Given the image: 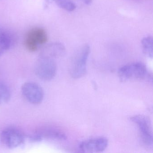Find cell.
<instances>
[{
  "mask_svg": "<svg viewBox=\"0 0 153 153\" xmlns=\"http://www.w3.org/2000/svg\"><path fill=\"white\" fill-rule=\"evenodd\" d=\"M118 74L121 82L143 80L146 79H149L151 78L146 65L139 62H133L123 66L119 69Z\"/></svg>",
  "mask_w": 153,
  "mask_h": 153,
  "instance_id": "cell-1",
  "label": "cell"
},
{
  "mask_svg": "<svg viewBox=\"0 0 153 153\" xmlns=\"http://www.w3.org/2000/svg\"><path fill=\"white\" fill-rule=\"evenodd\" d=\"M90 51L89 45H85L75 53L70 69L71 75L73 78H80L85 75L88 59Z\"/></svg>",
  "mask_w": 153,
  "mask_h": 153,
  "instance_id": "cell-2",
  "label": "cell"
},
{
  "mask_svg": "<svg viewBox=\"0 0 153 153\" xmlns=\"http://www.w3.org/2000/svg\"><path fill=\"white\" fill-rule=\"evenodd\" d=\"M36 76L42 80L49 81L55 77L57 66L53 59L39 56L34 66Z\"/></svg>",
  "mask_w": 153,
  "mask_h": 153,
  "instance_id": "cell-3",
  "label": "cell"
},
{
  "mask_svg": "<svg viewBox=\"0 0 153 153\" xmlns=\"http://www.w3.org/2000/svg\"><path fill=\"white\" fill-rule=\"evenodd\" d=\"M131 121L138 129L140 138L147 146H153V132L151 121L149 117L142 114H137L131 117Z\"/></svg>",
  "mask_w": 153,
  "mask_h": 153,
  "instance_id": "cell-4",
  "label": "cell"
},
{
  "mask_svg": "<svg viewBox=\"0 0 153 153\" xmlns=\"http://www.w3.org/2000/svg\"><path fill=\"white\" fill-rule=\"evenodd\" d=\"M48 36L44 29L36 27L27 33L24 40V45L27 50L30 52L37 51L41 45L46 43Z\"/></svg>",
  "mask_w": 153,
  "mask_h": 153,
  "instance_id": "cell-5",
  "label": "cell"
},
{
  "mask_svg": "<svg viewBox=\"0 0 153 153\" xmlns=\"http://www.w3.org/2000/svg\"><path fill=\"white\" fill-rule=\"evenodd\" d=\"M24 134L18 129L8 128L2 131L1 140L4 146L9 149H14L21 146L25 141Z\"/></svg>",
  "mask_w": 153,
  "mask_h": 153,
  "instance_id": "cell-6",
  "label": "cell"
},
{
  "mask_svg": "<svg viewBox=\"0 0 153 153\" xmlns=\"http://www.w3.org/2000/svg\"><path fill=\"white\" fill-rule=\"evenodd\" d=\"M21 91L25 98L32 104H39L43 100L44 94L42 88L34 82L24 83L21 87Z\"/></svg>",
  "mask_w": 153,
  "mask_h": 153,
  "instance_id": "cell-7",
  "label": "cell"
},
{
  "mask_svg": "<svg viewBox=\"0 0 153 153\" xmlns=\"http://www.w3.org/2000/svg\"><path fill=\"white\" fill-rule=\"evenodd\" d=\"M108 143L107 138L97 137L82 141L79 148L83 153H99L106 149Z\"/></svg>",
  "mask_w": 153,
  "mask_h": 153,
  "instance_id": "cell-8",
  "label": "cell"
},
{
  "mask_svg": "<svg viewBox=\"0 0 153 153\" xmlns=\"http://www.w3.org/2000/svg\"><path fill=\"white\" fill-rule=\"evenodd\" d=\"M16 35L9 30L0 28V57L9 50L16 42Z\"/></svg>",
  "mask_w": 153,
  "mask_h": 153,
  "instance_id": "cell-9",
  "label": "cell"
},
{
  "mask_svg": "<svg viewBox=\"0 0 153 153\" xmlns=\"http://www.w3.org/2000/svg\"><path fill=\"white\" fill-rule=\"evenodd\" d=\"M65 52V48L62 44L54 42L44 47L41 51L40 56L53 59L61 57Z\"/></svg>",
  "mask_w": 153,
  "mask_h": 153,
  "instance_id": "cell-10",
  "label": "cell"
},
{
  "mask_svg": "<svg viewBox=\"0 0 153 153\" xmlns=\"http://www.w3.org/2000/svg\"><path fill=\"white\" fill-rule=\"evenodd\" d=\"M42 139L43 138L63 140L67 139V136L63 131L53 127L40 128L35 132Z\"/></svg>",
  "mask_w": 153,
  "mask_h": 153,
  "instance_id": "cell-11",
  "label": "cell"
},
{
  "mask_svg": "<svg viewBox=\"0 0 153 153\" xmlns=\"http://www.w3.org/2000/svg\"><path fill=\"white\" fill-rule=\"evenodd\" d=\"M141 45L143 52L146 56L152 59L153 55V38L149 36L143 38L141 40Z\"/></svg>",
  "mask_w": 153,
  "mask_h": 153,
  "instance_id": "cell-12",
  "label": "cell"
},
{
  "mask_svg": "<svg viewBox=\"0 0 153 153\" xmlns=\"http://www.w3.org/2000/svg\"><path fill=\"white\" fill-rule=\"evenodd\" d=\"M11 97L10 90L7 86L0 81V105L9 101Z\"/></svg>",
  "mask_w": 153,
  "mask_h": 153,
  "instance_id": "cell-13",
  "label": "cell"
},
{
  "mask_svg": "<svg viewBox=\"0 0 153 153\" xmlns=\"http://www.w3.org/2000/svg\"><path fill=\"white\" fill-rule=\"evenodd\" d=\"M60 8L66 11H73L76 8V4L71 0H52Z\"/></svg>",
  "mask_w": 153,
  "mask_h": 153,
  "instance_id": "cell-14",
  "label": "cell"
},
{
  "mask_svg": "<svg viewBox=\"0 0 153 153\" xmlns=\"http://www.w3.org/2000/svg\"><path fill=\"white\" fill-rule=\"evenodd\" d=\"M80 1L84 2L86 5H91L93 1L92 0H80Z\"/></svg>",
  "mask_w": 153,
  "mask_h": 153,
  "instance_id": "cell-15",
  "label": "cell"
}]
</instances>
